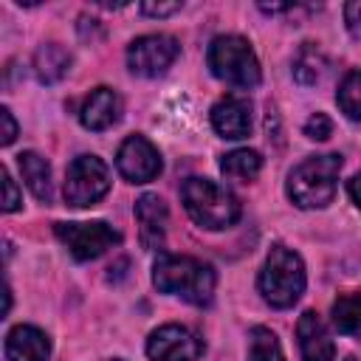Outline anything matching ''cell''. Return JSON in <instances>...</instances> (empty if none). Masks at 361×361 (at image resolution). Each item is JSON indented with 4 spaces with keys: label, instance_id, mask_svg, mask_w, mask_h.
Here are the masks:
<instances>
[{
    "label": "cell",
    "instance_id": "ffe728a7",
    "mask_svg": "<svg viewBox=\"0 0 361 361\" xmlns=\"http://www.w3.org/2000/svg\"><path fill=\"white\" fill-rule=\"evenodd\" d=\"M333 327L344 336H361V293H341L333 302Z\"/></svg>",
    "mask_w": 361,
    "mask_h": 361
},
{
    "label": "cell",
    "instance_id": "d6986e66",
    "mask_svg": "<svg viewBox=\"0 0 361 361\" xmlns=\"http://www.w3.org/2000/svg\"><path fill=\"white\" fill-rule=\"evenodd\" d=\"M262 169V155L257 149H234L228 155L220 158V172L228 178V180H254Z\"/></svg>",
    "mask_w": 361,
    "mask_h": 361
},
{
    "label": "cell",
    "instance_id": "9a60e30c",
    "mask_svg": "<svg viewBox=\"0 0 361 361\" xmlns=\"http://www.w3.org/2000/svg\"><path fill=\"white\" fill-rule=\"evenodd\" d=\"M118 116H121V99H118L116 90H110V87H96V90H90V96L85 99V104H82V110H79L82 127L96 130V133L113 127V124L118 121Z\"/></svg>",
    "mask_w": 361,
    "mask_h": 361
},
{
    "label": "cell",
    "instance_id": "2e32d148",
    "mask_svg": "<svg viewBox=\"0 0 361 361\" xmlns=\"http://www.w3.org/2000/svg\"><path fill=\"white\" fill-rule=\"evenodd\" d=\"M71 65H73V56L59 42H45L34 54V73L42 85H54V82L65 79Z\"/></svg>",
    "mask_w": 361,
    "mask_h": 361
},
{
    "label": "cell",
    "instance_id": "4dcf8cb0",
    "mask_svg": "<svg viewBox=\"0 0 361 361\" xmlns=\"http://www.w3.org/2000/svg\"><path fill=\"white\" fill-rule=\"evenodd\" d=\"M104 361H121V358H104Z\"/></svg>",
    "mask_w": 361,
    "mask_h": 361
},
{
    "label": "cell",
    "instance_id": "8992f818",
    "mask_svg": "<svg viewBox=\"0 0 361 361\" xmlns=\"http://www.w3.org/2000/svg\"><path fill=\"white\" fill-rule=\"evenodd\" d=\"M110 189V169L96 155H79L71 161L65 175V203L73 209L93 206Z\"/></svg>",
    "mask_w": 361,
    "mask_h": 361
},
{
    "label": "cell",
    "instance_id": "603a6c76",
    "mask_svg": "<svg viewBox=\"0 0 361 361\" xmlns=\"http://www.w3.org/2000/svg\"><path fill=\"white\" fill-rule=\"evenodd\" d=\"M305 135L313 138V141H327L333 135V121L327 113H313L307 121H305Z\"/></svg>",
    "mask_w": 361,
    "mask_h": 361
},
{
    "label": "cell",
    "instance_id": "7c38bea8",
    "mask_svg": "<svg viewBox=\"0 0 361 361\" xmlns=\"http://www.w3.org/2000/svg\"><path fill=\"white\" fill-rule=\"evenodd\" d=\"M166 203L158 195H141L135 200V220H138V234H141V245L147 251H158L164 245V234H166Z\"/></svg>",
    "mask_w": 361,
    "mask_h": 361
},
{
    "label": "cell",
    "instance_id": "5bb4252c",
    "mask_svg": "<svg viewBox=\"0 0 361 361\" xmlns=\"http://www.w3.org/2000/svg\"><path fill=\"white\" fill-rule=\"evenodd\" d=\"M51 341L34 324H17L6 336V358L8 361H48Z\"/></svg>",
    "mask_w": 361,
    "mask_h": 361
},
{
    "label": "cell",
    "instance_id": "7a4b0ae2",
    "mask_svg": "<svg viewBox=\"0 0 361 361\" xmlns=\"http://www.w3.org/2000/svg\"><path fill=\"white\" fill-rule=\"evenodd\" d=\"M305 282H307V276H305L302 257L285 245H274L268 251L259 279H257L262 299L276 310L293 307L299 302V296L305 293Z\"/></svg>",
    "mask_w": 361,
    "mask_h": 361
},
{
    "label": "cell",
    "instance_id": "7402d4cb",
    "mask_svg": "<svg viewBox=\"0 0 361 361\" xmlns=\"http://www.w3.org/2000/svg\"><path fill=\"white\" fill-rule=\"evenodd\" d=\"M338 107L347 118L361 121V71H350L338 85Z\"/></svg>",
    "mask_w": 361,
    "mask_h": 361
},
{
    "label": "cell",
    "instance_id": "8fae6325",
    "mask_svg": "<svg viewBox=\"0 0 361 361\" xmlns=\"http://www.w3.org/2000/svg\"><path fill=\"white\" fill-rule=\"evenodd\" d=\"M296 338H299L302 361H333L336 358V344L330 338V330L316 310H305L299 316Z\"/></svg>",
    "mask_w": 361,
    "mask_h": 361
},
{
    "label": "cell",
    "instance_id": "9c48e42d",
    "mask_svg": "<svg viewBox=\"0 0 361 361\" xmlns=\"http://www.w3.org/2000/svg\"><path fill=\"white\" fill-rule=\"evenodd\" d=\"M147 355L152 361H197L203 355V341L183 324H164L149 333Z\"/></svg>",
    "mask_w": 361,
    "mask_h": 361
},
{
    "label": "cell",
    "instance_id": "5b68a950",
    "mask_svg": "<svg viewBox=\"0 0 361 361\" xmlns=\"http://www.w3.org/2000/svg\"><path fill=\"white\" fill-rule=\"evenodd\" d=\"M206 62H209V71L231 85V87H240V90H248V87H257L262 73H259V62L248 45V39L237 37V34H223V37H214L209 51H206Z\"/></svg>",
    "mask_w": 361,
    "mask_h": 361
},
{
    "label": "cell",
    "instance_id": "4316f807",
    "mask_svg": "<svg viewBox=\"0 0 361 361\" xmlns=\"http://www.w3.org/2000/svg\"><path fill=\"white\" fill-rule=\"evenodd\" d=\"M138 8L147 17H169V14L180 11V3H141Z\"/></svg>",
    "mask_w": 361,
    "mask_h": 361
},
{
    "label": "cell",
    "instance_id": "cb8c5ba5",
    "mask_svg": "<svg viewBox=\"0 0 361 361\" xmlns=\"http://www.w3.org/2000/svg\"><path fill=\"white\" fill-rule=\"evenodd\" d=\"M20 192H17V183L11 180L8 169L3 166V212H17L20 209Z\"/></svg>",
    "mask_w": 361,
    "mask_h": 361
},
{
    "label": "cell",
    "instance_id": "ac0fdd59",
    "mask_svg": "<svg viewBox=\"0 0 361 361\" xmlns=\"http://www.w3.org/2000/svg\"><path fill=\"white\" fill-rule=\"evenodd\" d=\"M327 73V56L322 54L319 45L313 42H305L299 51H296V59H293V79L305 87L322 82V76Z\"/></svg>",
    "mask_w": 361,
    "mask_h": 361
},
{
    "label": "cell",
    "instance_id": "ba28073f",
    "mask_svg": "<svg viewBox=\"0 0 361 361\" xmlns=\"http://www.w3.org/2000/svg\"><path fill=\"white\" fill-rule=\"evenodd\" d=\"M180 54V45L175 37L169 34H144L138 39L130 42L127 48V65L135 76H161L166 73V68L178 59Z\"/></svg>",
    "mask_w": 361,
    "mask_h": 361
},
{
    "label": "cell",
    "instance_id": "52a82bcc",
    "mask_svg": "<svg viewBox=\"0 0 361 361\" xmlns=\"http://www.w3.org/2000/svg\"><path fill=\"white\" fill-rule=\"evenodd\" d=\"M56 237L62 240V245L71 251L73 259L87 262L102 257L107 248L121 243V234L107 226L104 220H90V223H56L54 226Z\"/></svg>",
    "mask_w": 361,
    "mask_h": 361
},
{
    "label": "cell",
    "instance_id": "30bf717a",
    "mask_svg": "<svg viewBox=\"0 0 361 361\" xmlns=\"http://www.w3.org/2000/svg\"><path fill=\"white\" fill-rule=\"evenodd\" d=\"M116 166L121 178H127L130 183H149L152 178L161 175L164 164H161L158 149L144 135H130L116 152Z\"/></svg>",
    "mask_w": 361,
    "mask_h": 361
},
{
    "label": "cell",
    "instance_id": "4fadbf2b",
    "mask_svg": "<svg viewBox=\"0 0 361 361\" xmlns=\"http://www.w3.org/2000/svg\"><path fill=\"white\" fill-rule=\"evenodd\" d=\"M212 127L223 138H245L251 130V104L240 96H223L212 107Z\"/></svg>",
    "mask_w": 361,
    "mask_h": 361
},
{
    "label": "cell",
    "instance_id": "d4e9b609",
    "mask_svg": "<svg viewBox=\"0 0 361 361\" xmlns=\"http://www.w3.org/2000/svg\"><path fill=\"white\" fill-rule=\"evenodd\" d=\"M344 23H347L350 37L361 39V0H353L344 6Z\"/></svg>",
    "mask_w": 361,
    "mask_h": 361
},
{
    "label": "cell",
    "instance_id": "44dd1931",
    "mask_svg": "<svg viewBox=\"0 0 361 361\" xmlns=\"http://www.w3.org/2000/svg\"><path fill=\"white\" fill-rule=\"evenodd\" d=\"M248 361H285L279 338L268 327H254L248 336Z\"/></svg>",
    "mask_w": 361,
    "mask_h": 361
},
{
    "label": "cell",
    "instance_id": "277c9868",
    "mask_svg": "<svg viewBox=\"0 0 361 361\" xmlns=\"http://www.w3.org/2000/svg\"><path fill=\"white\" fill-rule=\"evenodd\" d=\"M341 172V155H313L305 158L288 175V197L299 209H324L336 195V180Z\"/></svg>",
    "mask_w": 361,
    "mask_h": 361
},
{
    "label": "cell",
    "instance_id": "484cf974",
    "mask_svg": "<svg viewBox=\"0 0 361 361\" xmlns=\"http://www.w3.org/2000/svg\"><path fill=\"white\" fill-rule=\"evenodd\" d=\"M0 124H3L0 144H3V147H8V144L17 138V121H14V116H11V110H8V107H0Z\"/></svg>",
    "mask_w": 361,
    "mask_h": 361
},
{
    "label": "cell",
    "instance_id": "f1b7e54d",
    "mask_svg": "<svg viewBox=\"0 0 361 361\" xmlns=\"http://www.w3.org/2000/svg\"><path fill=\"white\" fill-rule=\"evenodd\" d=\"M127 265H130L127 259H118L116 265H110V274H107V279H110V282H118V279H124V276H127Z\"/></svg>",
    "mask_w": 361,
    "mask_h": 361
},
{
    "label": "cell",
    "instance_id": "f546056e",
    "mask_svg": "<svg viewBox=\"0 0 361 361\" xmlns=\"http://www.w3.org/2000/svg\"><path fill=\"white\" fill-rule=\"evenodd\" d=\"M341 361H355V358H353V355H347V358H341Z\"/></svg>",
    "mask_w": 361,
    "mask_h": 361
},
{
    "label": "cell",
    "instance_id": "6da1fadb",
    "mask_svg": "<svg viewBox=\"0 0 361 361\" xmlns=\"http://www.w3.org/2000/svg\"><path fill=\"white\" fill-rule=\"evenodd\" d=\"M152 285L161 293L180 296L189 305L206 307L214 299V268L195 259V257H178V254H161L152 265Z\"/></svg>",
    "mask_w": 361,
    "mask_h": 361
},
{
    "label": "cell",
    "instance_id": "e0dca14e",
    "mask_svg": "<svg viewBox=\"0 0 361 361\" xmlns=\"http://www.w3.org/2000/svg\"><path fill=\"white\" fill-rule=\"evenodd\" d=\"M17 166L20 175L25 180V186L31 189V195L37 200H51V166L39 152H20L17 155Z\"/></svg>",
    "mask_w": 361,
    "mask_h": 361
},
{
    "label": "cell",
    "instance_id": "3957f363",
    "mask_svg": "<svg viewBox=\"0 0 361 361\" xmlns=\"http://www.w3.org/2000/svg\"><path fill=\"white\" fill-rule=\"evenodd\" d=\"M180 197H183L189 217L209 231L234 226L243 212L240 200L226 186H220L209 178H186L180 186Z\"/></svg>",
    "mask_w": 361,
    "mask_h": 361
},
{
    "label": "cell",
    "instance_id": "83f0119b",
    "mask_svg": "<svg viewBox=\"0 0 361 361\" xmlns=\"http://www.w3.org/2000/svg\"><path fill=\"white\" fill-rule=\"evenodd\" d=\"M347 192H350V197H353V203L361 209V172H355L350 180H347Z\"/></svg>",
    "mask_w": 361,
    "mask_h": 361
}]
</instances>
